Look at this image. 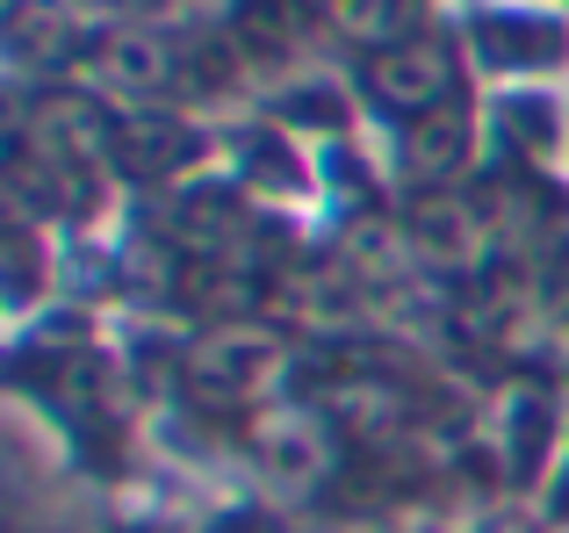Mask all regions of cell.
I'll return each instance as SVG.
<instances>
[{"instance_id":"obj_1","label":"cell","mask_w":569,"mask_h":533,"mask_svg":"<svg viewBox=\"0 0 569 533\" xmlns=\"http://www.w3.org/2000/svg\"><path fill=\"white\" fill-rule=\"evenodd\" d=\"M368 80H376V94L389 101V109L426 115V109H440V101H447L455 66H447V51L432 37H403V43H389V51H376Z\"/></svg>"},{"instance_id":"obj_2","label":"cell","mask_w":569,"mask_h":533,"mask_svg":"<svg viewBox=\"0 0 569 533\" xmlns=\"http://www.w3.org/2000/svg\"><path fill=\"white\" fill-rule=\"evenodd\" d=\"M267 375H274V346H267L260 332H223V339H209V346H194V382H202V390L246 396V390H260Z\"/></svg>"},{"instance_id":"obj_3","label":"cell","mask_w":569,"mask_h":533,"mask_svg":"<svg viewBox=\"0 0 569 533\" xmlns=\"http://www.w3.org/2000/svg\"><path fill=\"white\" fill-rule=\"evenodd\" d=\"M101 80H109L116 94H159V87L173 80V58L152 29H116V37L101 43Z\"/></svg>"},{"instance_id":"obj_4","label":"cell","mask_w":569,"mask_h":533,"mask_svg":"<svg viewBox=\"0 0 569 533\" xmlns=\"http://www.w3.org/2000/svg\"><path fill=\"white\" fill-rule=\"evenodd\" d=\"M461 152H469V130H461V115H426V123L403 138V159H411V173H426V181L455 173Z\"/></svg>"},{"instance_id":"obj_5","label":"cell","mask_w":569,"mask_h":533,"mask_svg":"<svg viewBox=\"0 0 569 533\" xmlns=\"http://www.w3.org/2000/svg\"><path fill=\"white\" fill-rule=\"evenodd\" d=\"M418 253H432L440 266H461L476 253V217L461 202H426L418 210Z\"/></svg>"},{"instance_id":"obj_6","label":"cell","mask_w":569,"mask_h":533,"mask_svg":"<svg viewBox=\"0 0 569 533\" xmlns=\"http://www.w3.org/2000/svg\"><path fill=\"white\" fill-rule=\"evenodd\" d=\"M267 462H274V476L310 483V476L325 469V440H318V425H310V419H274V425H267Z\"/></svg>"}]
</instances>
